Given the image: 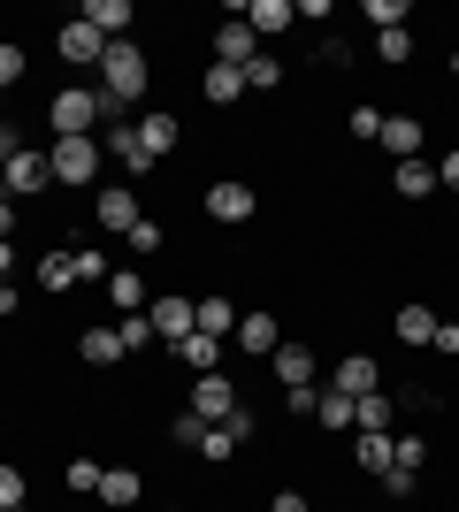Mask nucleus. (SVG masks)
I'll list each match as a JSON object with an SVG mask.
<instances>
[{
  "label": "nucleus",
  "instance_id": "nucleus-1",
  "mask_svg": "<svg viewBox=\"0 0 459 512\" xmlns=\"http://www.w3.org/2000/svg\"><path fill=\"white\" fill-rule=\"evenodd\" d=\"M146 77H153V62L138 54L131 39H115L108 54H100V85H92V92H100L108 107H123V100H138V92H146Z\"/></svg>",
  "mask_w": 459,
  "mask_h": 512
},
{
  "label": "nucleus",
  "instance_id": "nucleus-2",
  "mask_svg": "<svg viewBox=\"0 0 459 512\" xmlns=\"http://www.w3.org/2000/svg\"><path fill=\"white\" fill-rule=\"evenodd\" d=\"M108 115V100L92 85H69V92H54L46 100V123H54V138H92V123Z\"/></svg>",
  "mask_w": 459,
  "mask_h": 512
},
{
  "label": "nucleus",
  "instance_id": "nucleus-3",
  "mask_svg": "<svg viewBox=\"0 0 459 512\" xmlns=\"http://www.w3.org/2000/svg\"><path fill=\"white\" fill-rule=\"evenodd\" d=\"M46 169H54V184H92L100 176V138H54Z\"/></svg>",
  "mask_w": 459,
  "mask_h": 512
},
{
  "label": "nucleus",
  "instance_id": "nucleus-4",
  "mask_svg": "<svg viewBox=\"0 0 459 512\" xmlns=\"http://www.w3.org/2000/svg\"><path fill=\"white\" fill-rule=\"evenodd\" d=\"M215 62H230V69H253V62H261V39H253V23H245V0L215 23Z\"/></svg>",
  "mask_w": 459,
  "mask_h": 512
},
{
  "label": "nucleus",
  "instance_id": "nucleus-5",
  "mask_svg": "<svg viewBox=\"0 0 459 512\" xmlns=\"http://www.w3.org/2000/svg\"><path fill=\"white\" fill-rule=\"evenodd\" d=\"M146 321H153V337H169V344H184L199 329V306L184 299V291H161V299H146Z\"/></svg>",
  "mask_w": 459,
  "mask_h": 512
},
{
  "label": "nucleus",
  "instance_id": "nucleus-6",
  "mask_svg": "<svg viewBox=\"0 0 459 512\" xmlns=\"http://www.w3.org/2000/svg\"><path fill=\"white\" fill-rule=\"evenodd\" d=\"M46 184H54V169H46V153H39V146H23L16 161H8V184H0V192H8V199H39Z\"/></svg>",
  "mask_w": 459,
  "mask_h": 512
},
{
  "label": "nucleus",
  "instance_id": "nucleus-7",
  "mask_svg": "<svg viewBox=\"0 0 459 512\" xmlns=\"http://www.w3.org/2000/svg\"><path fill=\"white\" fill-rule=\"evenodd\" d=\"M92 214H100V230H115V237H131L138 222H146V214H138V192H131V184H108V192L92 199Z\"/></svg>",
  "mask_w": 459,
  "mask_h": 512
},
{
  "label": "nucleus",
  "instance_id": "nucleus-8",
  "mask_svg": "<svg viewBox=\"0 0 459 512\" xmlns=\"http://www.w3.org/2000/svg\"><path fill=\"white\" fill-rule=\"evenodd\" d=\"M192 413H199V421H230V413H238L230 375H192Z\"/></svg>",
  "mask_w": 459,
  "mask_h": 512
},
{
  "label": "nucleus",
  "instance_id": "nucleus-9",
  "mask_svg": "<svg viewBox=\"0 0 459 512\" xmlns=\"http://www.w3.org/2000/svg\"><path fill=\"white\" fill-rule=\"evenodd\" d=\"M77 16H85L92 31H100V39L115 46V39H123V31H131V23H138V8H131V0H85Z\"/></svg>",
  "mask_w": 459,
  "mask_h": 512
},
{
  "label": "nucleus",
  "instance_id": "nucleus-10",
  "mask_svg": "<svg viewBox=\"0 0 459 512\" xmlns=\"http://www.w3.org/2000/svg\"><path fill=\"white\" fill-rule=\"evenodd\" d=\"M100 146H108L131 176H146V169H153V153H146V138H138V123H108V138H100Z\"/></svg>",
  "mask_w": 459,
  "mask_h": 512
},
{
  "label": "nucleus",
  "instance_id": "nucleus-11",
  "mask_svg": "<svg viewBox=\"0 0 459 512\" xmlns=\"http://www.w3.org/2000/svg\"><path fill=\"white\" fill-rule=\"evenodd\" d=\"M54 46H62V62H77V69L108 54V39H100V31H92L85 16H77V23H62V39H54Z\"/></svg>",
  "mask_w": 459,
  "mask_h": 512
},
{
  "label": "nucleus",
  "instance_id": "nucleus-12",
  "mask_svg": "<svg viewBox=\"0 0 459 512\" xmlns=\"http://www.w3.org/2000/svg\"><path fill=\"white\" fill-rule=\"evenodd\" d=\"M238 344L253 352V360H268V352L284 344V321H276V314H238Z\"/></svg>",
  "mask_w": 459,
  "mask_h": 512
},
{
  "label": "nucleus",
  "instance_id": "nucleus-13",
  "mask_svg": "<svg viewBox=\"0 0 459 512\" xmlns=\"http://www.w3.org/2000/svg\"><path fill=\"white\" fill-rule=\"evenodd\" d=\"M329 390H352V398H368V390H383V367L368 360V352H345V360H337V383Z\"/></svg>",
  "mask_w": 459,
  "mask_h": 512
},
{
  "label": "nucleus",
  "instance_id": "nucleus-14",
  "mask_svg": "<svg viewBox=\"0 0 459 512\" xmlns=\"http://www.w3.org/2000/svg\"><path fill=\"white\" fill-rule=\"evenodd\" d=\"M253 207H261L253 184H215V192H207V214H215V222H253Z\"/></svg>",
  "mask_w": 459,
  "mask_h": 512
},
{
  "label": "nucleus",
  "instance_id": "nucleus-15",
  "mask_svg": "<svg viewBox=\"0 0 459 512\" xmlns=\"http://www.w3.org/2000/svg\"><path fill=\"white\" fill-rule=\"evenodd\" d=\"M352 467L383 482V474H391V436H383V428H360V436H352Z\"/></svg>",
  "mask_w": 459,
  "mask_h": 512
},
{
  "label": "nucleus",
  "instance_id": "nucleus-16",
  "mask_svg": "<svg viewBox=\"0 0 459 512\" xmlns=\"http://www.w3.org/2000/svg\"><path fill=\"white\" fill-rule=\"evenodd\" d=\"M268 360H276V383H284V390H306V383H314V352H306V344H276Z\"/></svg>",
  "mask_w": 459,
  "mask_h": 512
},
{
  "label": "nucleus",
  "instance_id": "nucleus-17",
  "mask_svg": "<svg viewBox=\"0 0 459 512\" xmlns=\"http://www.w3.org/2000/svg\"><path fill=\"white\" fill-rule=\"evenodd\" d=\"M383 146H391L398 161H421V146H429V138H421L414 115H383Z\"/></svg>",
  "mask_w": 459,
  "mask_h": 512
},
{
  "label": "nucleus",
  "instance_id": "nucleus-18",
  "mask_svg": "<svg viewBox=\"0 0 459 512\" xmlns=\"http://www.w3.org/2000/svg\"><path fill=\"white\" fill-rule=\"evenodd\" d=\"M176 360L192 367V375H222V337H199V329H192V337L176 344Z\"/></svg>",
  "mask_w": 459,
  "mask_h": 512
},
{
  "label": "nucleus",
  "instance_id": "nucleus-19",
  "mask_svg": "<svg viewBox=\"0 0 459 512\" xmlns=\"http://www.w3.org/2000/svg\"><path fill=\"white\" fill-rule=\"evenodd\" d=\"M245 23H253V39H276L291 31V0H245Z\"/></svg>",
  "mask_w": 459,
  "mask_h": 512
},
{
  "label": "nucleus",
  "instance_id": "nucleus-20",
  "mask_svg": "<svg viewBox=\"0 0 459 512\" xmlns=\"http://www.w3.org/2000/svg\"><path fill=\"white\" fill-rule=\"evenodd\" d=\"M108 299H115V314H146V276H138V268H115Z\"/></svg>",
  "mask_w": 459,
  "mask_h": 512
},
{
  "label": "nucleus",
  "instance_id": "nucleus-21",
  "mask_svg": "<svg viewBox=\"0 0 459 512\" xmlns=\"http://www.w3.org/2000/svg\"><path fill=\"white\" fill-rule=\"evenodd\" d=\"M138 497H146V482H138L131 467H108V474H100V505L123 512V505H138Z\"/></svg>",
  "mask_w": 459,
  "mask_h": 512
},
{
  "label": "nucleus",
  "instance_id": "nucleus-22",
  "mask_svg": "<svg viewBox=\"0 0 459 512\" xmlns=\"http://www.w3.org/2000/svg\"><path fill=\"white\" fill-rule=\"evenodd\" d=\"M199 92H207V100H215V107H230V100H245V69H230V62H215V69H207V77H199Z\"/></svg>",
  "mask_w": 459,
  "mask_h": 512
},
{
  "label": "nucleus",
  "instance_id": "nucleus-23",
  "mask_svg": "<svg viewBox=\"0 0 459 512\" xmlns=\"http://www.w3.org/2000/svg\"><path fill=\"white\" fill-rule=\"evenodd\" d=\"M77 352H85L92 367H115V360H123V337H115L108 321H100V329H85V337H77Z\"/></svg>",
  "mask_w": 459,
  "mask_h": 512
},
{
  "label": "nucleus",
  "instance_id": "nucleus-24",
  "mask_svg": "<svg viewBox=\"0 0 459 512\" xmlns=\"http://www.w3.org/2000/svg\"><path fill=\"white\" fill-rule=\"evenodd\" d=\"M391 184H398V199H429L437 192V169H429V161H398Z\"/></svg>",
  "mask_w": 459,
  "mask_h": 512
},
{
  "label": "nucleus",
  "instance_id": "nucleus-25",
  "mask_svg": "<svg viewBox=\"0 0 459 512\" xmlns=\"http://www.w3.org/2000/svg\"><path fill=\"white\" fill-rule=\"evenodd\" d=\"M391 329H398V344H429L437 337V314H429V306H398Z\"/></svg>",
  "mask_w": 459,
  "mask_h": 512
},
{
  "label": "nucleus",
  "instance_id": "nucleus-26",
  "mask_svg": "<svg viewBox=\"0 0 459 512\" xmlns=\"http://www.w3.org/2000/svg\"><path fill=\"white\" fill-rule=\"evenodd\" d=\"M31 276H39L46 291H69V283H77V260H69V253H39V260H31Z\"/></svg>",
  "mask_w": 459,
  "mask_h": 512
},
{
  "label": "nucleus",
  "instance_id": "nucleus-27",
  "mask_svg": "<svg viewBox=\"0 0 459 512\" xmlns=\"http://www.w3.org/2000/svg\"><path fill=\"white\" fill-rule=\"evenodd\" d=\"M352 406H360L352 390H322V398H314V421L322 428H352Z\"/></svg>",
  "mask_w": 459,
  "mask_h": 512
},
{
  "label": "nucleus",
  "instance_id": "nucleus-28",
  "mask_svg": "<svg viewBox=\"0 0 459 512\" xmlns=\"http://www.w3.org/2000/svg\"><path fill=\"white\" fill-rule=\"evenodd\" d=\"M391 398H383V390H368V398H360V406H352V428H383V436H391Z\"/></svg>",
  "mask_w": 459,
  "mask_h": 512
},
{
  "label": "nucleus",
  "instance_id": "nucleus-29",
  "mask_svg": "<svg viewBox=\"0 0 459 512\" xmlns=\"http://www.w3.org/2000/svg\"><path fill=\"white\" fill-rule=\"evenodd\" d=\"M169 444H176V451H199V444H207V421H199L192 406H184V413H169Z\"/></svg>",
  "mask_w": 459,
  "mask_h": 512
},
{
  "label": "nucleus",
  "instance_id": "nucleus-30",
  "mask_svg": "<svg viewBox=\"0 0 459 512\" xmlns=\"http://www.w3.org/2000/svg\"><path fill=\"white\" fill-rule=\"evenodd\" d=\"M199 306V337H230L238 321H230V299H192Z\"/></svg>",
  "mask_w": 459,
  "mask_h": 512
},
{
  "label": "nucleus",
  "instance_id": "nucleus-31",
  "mask_svg": "<svg viewBox=\"0 0 459 512\" xmlns=\"http://www.w3.org/2000/svg\"><path fill=\"white\" fill-rule=\"evenodd\" d=\"M138 138H146V153L161 161V153L176 146V115H146V123H138Z\"/></svg>",
  "mask_w": 459,
  "mask_h": 512
},
{
  "label": "nucleus",
  "instance_id": "nucleus-32",
  "mask_svg": "<svg viewBox=\"0 0 459 512\" xmlns=\"http://www.w3.org/2000/svg\"><path fill=\"white\" fill-rule=\"evenodd\" d=\"M360 16H368L375 31H406V0H368Z\"/></svg>",
  "mask_w": 459,
  "mask_h": 512
},
{
  "label": "nucleus",
  "instance_id": "nucleus-33",
  "mask_svg": "<svg viewBox=\"0 0 459 512\" xmlns=\"http://www.w3.org/2000/svg\"><path fill=\"white\" fill-rule=\"evenodd\" d=\"M69 260H77V283H108V276H115V268H108V253H92V245H77Z\"/></svg>",
  "mask_w": 459,
  "mask_h": 512
},
{
  "label": "nucleus",
  "instance_id": "nucleus-34",
  "mask_svg": "<svg viewBox=\"0 0 459 512\" xmlns=\"http://www.w3.org/2000/svg\"><path fill=\"white\" fill-rule=\"evenodd\" d=\"M375 54L383 62H414V31H375Z\"/></svg>",
  "mask_w": 459,
  "mask_h": 512
},
{
  "label": "nucleus",
  "instance_id": "nucleus-35",
  "mask_svg": "<svg viewBox=\"0 0 459 512\" xmlns=\"http://www.w3.org/2000/svg\"><path fill=\"white\" fill-rule=\"evenodd\" d=\"M268 85H284V62H276V54H261V62L245 69V92H268Z\"/></svg>",
  "mask_w": 459,
  "mask_h": 512
},
{
  "label": "nucleus",
  "instance_id": "nucleus-36",
  "mask_svg": "<svg viewBox=\"0 0 459 512\" xmlns=\"http://www.w3.org/2000/svg\"><path fill=\"white\" fill-rule=\"evenodd\" d=\"M69 490L77 497H100V467H92V459H69V474H62Z\"/></svg>",
  "mask_w": 459,
  "mask_h": 512
},
{
  "label": "nucleus",
  "instance_id": "nucleus-37",
  "mask_svg": "<svg viewBox=\"0 0 459 512\" xmlns=\"http://www.w3.org/2000/svg\"><path fill=\"white\" fill-rule=\"evenodd\" d=\"M123 245H131L138 260H153V253H161V245H169V237H161V222H138V230L123 237Z\"/></svg>",
  "mask_w": 459,
  "mask_h": 512
},
{
  "label": "nucleus",
  "instance_id": "nucleus-38",
  "mask_svg": "<svg viewBox=\"0 0 459 512\" xmlns=\"http://www.w3.org/2000/svg\"><path fill=\"white\" fill-rule=\"evenodd\" d=\"M115 337H123V352H138V344H153V321L146 314H123V321H115Z\"/></svg>",
  "mask_w": 459,
  "mask_h": 512
},
{
  "label": "nucleus",
  "instance_id": "nucleus-39",
  "mask_svg": "<svg viewBox=\"0 0 459 512\" xmlns=\"http://www.w3.org/2000/svg\"><path fill=\"white\" fill-rule=\"evenodd\" d=\"M8 505H23V467H8V459H0V512Z\"/></svg>",
  "mask_w": 459,
  "mask_h": 512
},
{
  "label": "nucleus",
  "instance_id": "nucleus-40",
  "mask_svg": "<svg viewBox=\"0 0 459 512\" xmlns=\"http://www.w3.org/2000/svg\"><path fill=\"white\" fill-rule=\"evenodd\" d=\"M16 77H23V46H8V39H0V92L16 85Z\"/></svg>",
  "mask_w": 459,
  "mask_h": 512
},
{
  "label": "nucleus",
  "instance_id": "nucleus-41",
  "mask_svg": "<svg viewBox=\"0 0 459 512\" xmlns=\"http://www.w3.org/2000/svg\"><path fill=\"white\" fill-rule=\"evenodd\" d=\"M352 138H383V115H375V107H352Z\"/></svg>",
  "mask_w": 459,
  "mask_h": 512
},
{
  "label": "nucleus",
  "instance_id": "nucleus-42",
  "mask_svg": "<svg viewBox=\"0 0 459 512\" xmlns=\"http://www.w3.org/2000/svg\"><path fill=\"white\" fill-rule=\"evenodd\" d=\"M437 192H459V146H452V153L437 161Z\"/></svg>",
  "mask_w": 459,
  "mask_h": 512
},
{
  "label": "nucleus",
  "instance_id": "nucleus-43",
  "mask_svg": "<svg viewBox=\"0 0 459 512\" xmlns=\"http://www.w3.org/2000/svg\"><path fill=\"white\" fill-rule=\"evenodd\" d=\"M16 153H23V138H16L8 123H0V184H8V161H16Z\"/></svg>",
  "mask_w": 459,
  "mask_h": 512
},
{
  "label": "nucleus",
  "instance_id": "nucleus-44",
  "mask_svg": "<svg viewBox=\"0 0 459 512\" xmlns=\"http://www.w3.org/2000/svg\"><path fill=\"white\" fill-rule=\"evenodd\" d=\"M429 344H437V352H459V321H437V337H429Z\"/></svg>",
  "mask_w": 459,
  "mask_h": 512
},
{
  "label": "nucleus",
  "instance_id": "nucleus-45",
  "mask_svg": "<svg viewBox=\"0 0 459 512\" xmlns=\"http://www.w3.org/2000/svg\"><path fill=\"white\" fill-rule=\"evenodd\" d=\"M268 512H314V505H306L299 490H284V497H276V505H268Z\"/></svg>",
  "mask_w": 459,
  "mask_h": 512
},
{
  "label": "nucleus",
  "instance_id": "nucleus-46",
  "mask_svg": "<svg viewBox=\"0 0 459 512\" xmlns=\"http://www.w3.org/2000/svg\"><path fill=\"white\" fill-rule=\"evenodd\" d=\"M16 276V245H8V237H0V283Z\"/></svg>",
  "mask_w": 459,
  "mask_h": 512
},
{
  "label": "nucleus",
  "instance_id": "nucleus-47",
  "mask_svg": "<svg viewBox=\"0 0 459 512\" xmlns=\"http://www.w3.org/2000/svg\"><path fill=\"white\" fill-rule=\"evenodd\" d=\"M8 230H16V207H8V192H0V237H8Z\"/></svg>",
  "mask_w": 459,
  "mask_h": 512
},
{
  "label": "nucleus",
  "instance_id": "nucleus-48",
  "mask_svg": "<svg viewBox=\"0 0 459 512\" xmlns=\"http://www.w3.org/2000/svg\"><path fill=\"white\" fill-rule=\"evenodd\" d=\"M0 314H16V283H0Z\"/></svg>",
  "mask_w": 459,
  "mask_h": 512
},
{
  "label": "nucleus",
  "instance_id": "nucleus-49",
  "mask_svg": "<svg viewBox=\"0 0 459 512\" xmlns=\"http://www.w3.org/2000/svg\"><path fill=\"white\" fill-rule=\"evenodd\" d=\"M8 512H23V505H8Z\"/></svg>",
  "mask_w": 459,
  "mask_h": 512
}]
</instances>
